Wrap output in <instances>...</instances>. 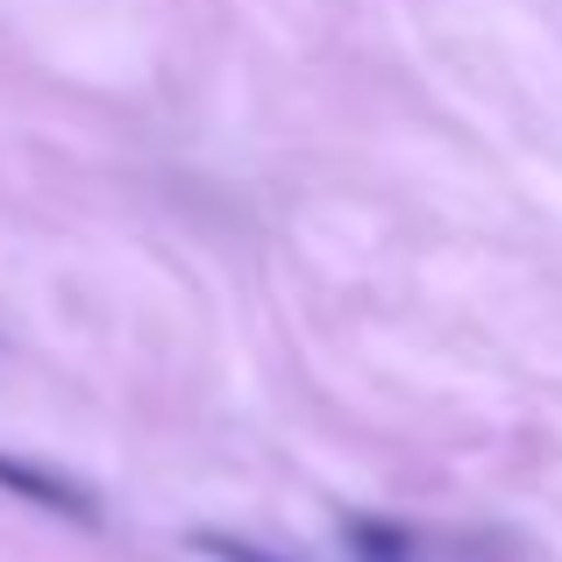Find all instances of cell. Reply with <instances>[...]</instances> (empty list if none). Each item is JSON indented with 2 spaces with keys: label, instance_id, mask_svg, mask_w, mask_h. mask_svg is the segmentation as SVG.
Here are the masks:
<instances>
[{
  "label": "cell",
  "instance_id": "cell-1",
  "mask_svg": "<svg viewBox=\"0 0 562 562\" xmlns=\"http://www.w3.org/2000/svg\"><path fill=\"white\" fill-rule=\"evenodd\" d=\"M0 492L29 498V506H43V513H65V520H79V527L100 520V498L86 492L79 477H65V470H50V463H29V456H0Z\"/></svg>",
  "mask_w": 562,
  "mask_h": 562
},
{
  "label": "cell",
  "instance_id": "cell-2",
  "mask_svg": "<svg viewBox=\"0 0 562 562\" xmlns=\"http://www.w3.org/2000/svg\"><path fill=\"white\" fill-rule=\"evenodd\" d=\"M349 541H357L363 555H378V562H406L413 555L406 535H384V527H371V520H349Z\"/></svg>",
  "mask_w": 562,
  "mask_h": 562
},
{
  "label": "cell",
  "instance_id": "cell-3",
  "mask_svg": "<svg viewBox=\"0 0 562 562\" xmlns=\"http://www.w3.org/2000/svg\"><path fill=\"white\" fill-rule=\"evenodd\" d=\"M192 549H200L206 562H278L271 549H257V541H235V535H200Z\"/></svg>",
  "mask_w": 562,
  "mask_h": 562
}]
</instances>
